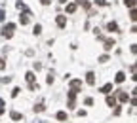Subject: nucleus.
<instances>
[{
    "label": "nucleus",
    "instance_id": "1",
    "mask_svg": "<svg viewBox=\"0 0 137 123\" xmlns=\"http://www.w3.org/2000/svg\"><path fill=\"white\" fill-rule=\"evenodd\" d=\"M13 30H15V23H6L2 28V36L6 38V40H10V38L13 36Z\"/></svg>",
    "mask_w": 137,
    "mask_h": 123
},
{
    "label": "nucleus",
    "instance_id": "2",
    "mask_svg": "<svg viewBox=\"0 0 137 123\" xmlns=\"http://www.w3.org/2000/svg\"><path fill=\"white\" fill-rule=\"evenodd\" d=\"M55 23H57V27H59V28H65L67 27V17L65 15H57L55 17Z\"/></svg>",
    "mask_w": 137,
    "mask_h": 123
},
{
    "label": "nucleus",
    "instance_id": "3",
    "mask_svg": "<svg viewBox=\"0 0 137 123\" xmlns=\"http://www.w3.org/2000/svg\"><path fill=\"white\" fill-rule=\"evenodd\" d=\"M80 87H82V80H71V89H72V91L78 93Z\"/></svg>",
    "mask_w": 137,
    "mask_h": 123
},
{
    "label": "nucleus",
    "instance_id": "4",
    "mask_svg": "<svg viewBox=\"0 0 137 123\" xmlns=\"http://www.w3.org/2000/svg\"><path fill=\"white\" fill-rule=\"evenodd\" d=\"M86 83H88V85H93V83H95V74L93 72H88L86 74Z\"/></svg>",
    "mask_w": 137,
    "mask_h": 123
},
{
    "label": "nucleus",
    "instance_id": "5",
    "mask_svg": "<svg viewBox=\"0 0 137 123\" xmlns=\"http://www.w3.org/2000/svg\"><path fill=\"white\" fill-rule=\"evenodd\" d=\"M107 30H109V32H118V23L110 21L109 25H107Z\"/></svg>",
    "mask_w": 137,
    "mask_h": 123
},
{
    "label": "nucleus",
    "instance_id": "6",
    "mask_svg": "<svg viewBox=\"0 0 137 123\" xmlns=\"http://www.w3.org/2000/svg\"><path fill=\"white\" fill-rule=\"evenodd\" d=\"M118 100H120V102H128V100H130L128 93H126V91H120V93H118Z\"/></svg>",
    "mask_w": 137,
    "mask_h": 123
},
{
    "label": "nucleus",
    "instance_id": "7",
    "mask_svg": "<svg viewBox=\"0 0 137 123\" xmlns=\"http://www.w3.org/2000/svg\"><path fill=\"white\" fill-rule=\"evenodd\" d=\"M114 46H116V42H114V40H105V51H110Z\"/></svg>",
    "mask_w": 137,
    "mask_h": 123
},
{
    "label": "nucleus",
    "instance_id": "8",
    "mask_svg": "<svg viewBox=\"0 0 137 123\" xmlns=\"http://www.w3.org/2000/svg\"><path fill=\"white\" fill-rule=\"evenodd\" d=\"M110 91H112V83H105V85L101 87V93H105V95H109Z\"/></svg>",
    "mask_w": 137,
    "mask_h": 123
},
{
    "label": "nucleus",
    "instance_id": "9",
    "mask_svg": "<svg viewBox=\"0 0 137 123\" xmlns=\"http://www.w3.org/2000/svg\"><path fill=\"white\" fill-rule=\"evenodd\" d=\"M76 6H82L84 9H90V2L88 0H76Z\"/></svg>",
    "mask_w": 137,
    "mask_h": 123
},
{
    "label": "nucleus",
    "instance_id": "10",
    "mask_svg": "<svg viewBox=\"0 0 137 123\" xmlns=\"http://www.w3.org/2000/svg\"><path fill=\"white\" fill-rule=\"evenodd\" d=\"M76 8H78V6H76V4H74V2H71V4H67V13H74V12H76Z\"/></svg>",
    "mask_w": 137,
    "mask_h": 123
},
{
    "label": "nucleus",
    "instance_id": "11",
    "mask_svg": "<svg viewBox=\"0 0 137 123\" xmlns=\"http://www.w3.org/2000/svg\"><path fill=\"white\" fill-rule=\"evenodd\" d=\"M124 80H126V74H124V72H118V74H116V78H114L116 83H122Z\"/></svg>",
    "mask_w": 137,
    "mask_h": 123
},
{
    "label": "nucleus",
    "instance_id": "12",
    "mask_svg": "<svg viewBox=\"0 0 137 123\" xmlns=\"http://www.w3.org/2000/svg\"><path fill=\"white\" fill-rule=\"evenodd\" d=\"M10 116H12L13 121H21V119H23V114H19V112H12Z\"/></svg>",
    "mask_w": 137,
    "mask_h": 123
},
{
    "label": "nucleus",
    "instance_id": "13",
    "mask_svg": "<svg viewBox=\"0 0 137 123\" xmlns=\"http://www.w3.org/2000/svg\"><path fill=\"white\" fill-rule=\"evenodd\" d=\"M25 78H27V81H29V83H34V78H36V76H34V72H27V74H25Z\"/></svg>",
    "mask_w": 137,
    "mask_h": 123
},
{
    "label": "nucleus",
    "instance_id": "14",
    "mask_svg": "<svg viewBox=\"0 0 137 123\" xmlns=\"http://www.w3.org/2000/svg\"><path fill=\"white\" fill-rule=\"evenodd\" d=\"M107 106H116V98L109 95V97H107Z\"/></svg>",
    "mask_w": 137,
    "mask_h": 123
},
{
    "label": "nucleus",
    "instance_id": "15",
    "mask_svg": "<svg viewBox=\"0 0 137 123\" xmlns=\"http://www.w3.org/2000/svg\"><path fill=\"white\" fill-rule=\"evenodd\" d=\"M55 117H57L59 121H65V119H67V112H57Z\"/></svg>",
    "mask_w": 137,
    "mask_h": 123
},
{
    "label": "nucleus",
    "instance_id": "16",
    "mask_svg": "<svg viewBox=\"0 0 137 123\" xmlns=\"http://www.w3.org/2000/svg\"><path fill=\"white\" fill-rule=\"evenodd\" d=\"M32 32H34V36H38V34H42V25H34Z\"/></svg>",
    "mask_w": 137,
    "mask_h": 123
},
{
    "label": "nucleus",
    "instance_id": "17",
    "mask_svg": "<svg viewBox=\"0 0 137 123\" xmlns=\"http://www.w3.org/2000/svg\"><path fill=\"white\" fill-rule=\"evenodd\" d=\"M46 110V106H44V102H38L36 106H34V112H44Z\"/></svg>",
    "mask_w": 137,
    "mask_h": 123
},
{
    "label": "nucleus",
    "instance_id": "18",
    "mask_svg": "<svg viewBox=\"0 0 137 123\" xmlns=\"http://www.w3.org/2000/svg\"><path fill=\"white\" fill-rule=\"evenodd\" d=\"M19 23H21V25H27L29 23V15H27V13H25V15H19Z\"/></svg>",
    "mask_w": 137,
    "mask_h": 123
},
{
    "label": "nucleus",
    "instance_id": "19",
    "mask_svg": "<svg viewBox=\"0 0 137 123\" xmlns=\"http://www.w3.org/2000/svg\"><path fill=\"white\" fill-rule=\"evenodd\" d=\"M130 17H131V21H137V12H135V8H131V12H130Z\"/></svg>",
    "mask_w": 137,
    "mask_h": 123
},
{
    "label": "nucleus",
    "instance_id": "20",
    "mask_svg": "<svg viewBox=\"0 0 137 123\" xmlns=\"http://www.w3.org/2000/svg\"><path fill=\"white\" fill-rule=\"evenodd\" d=\"M124 2H126L128 8H135V0H124Z\"/></svg>",
    "mask_w": 137,
    "mask_h": 123
},
{
    "label": "nucleus",
    "instance_id": "21",
    "mask_svg": "<svg viewBox=\"0 0 137 123\" xmlns=\"http://www.w3.org/2000/svg\"><path fill=\"white\" fill-rule=\"evenodd\" d=\"M95 4H97V6H109L107 0H95Z\"/></svg>",
    "mask_w": 137,
    "mask_h": 123
},
{
    "label": "nucleus",
    "instance_id": "22",
    "mask_svg": "<svg viewBox=\"0 0 137 123\" xmlns=\"http://www.w3.org/2000/svg\"><path fill=\"white\" fill-rule=\"evenodd\" d=\"M84 104H86V106H91V104H93V98H90V97H88L86 100H84Z\"/></svg>",
    "mask_w": 137,
    "mask_h": 123
},
{
    "label": "nucleus",
    "instance_id": "23",
    "mask_svg": "<svg viewBox=\"0 0 137 123\" xmlns=\"http://www.w3.org/2000/svg\"><path fill=\"white\" fill-rule=\"evenodd\" d=\"M107 61H109V55H101L99 57V63H107Z\"/></svg>",
    "mask_w": 137,
    "mask_h": 123
},
{
    "label": "nucleus",
    "instance_id": "24",
    "mask_svg": "<svg viewBox=\"0 0 137 123\" xmlns=\"http://www.w3.org/2000/svg\"><path fill=\"white\" fill-rule=\"evenodd\" d=\"M4 106H6V102L0 98V114H4Z\"/></svg>",
    "mask_w": 137,
    "mask_h": 123
},
{
    "label": "nucleus",
    "instance_id": "25",
    "mask_svg": "<svg viewBox=\"0 0 137 123\" xmlns=\"http://www.w3.org/2000/svg\"><path fill=\"white\" fill-rule=\"evenodd\" d=\"M19 91H21V89H19V87H15V89L12 91V97H17V95H19Z\"/></svg>",
    "mask_w": 137,
    "mask_h": 123
},
{
    "label": "nucleus",
    "instance_id": "26",
    "mask_svg": "<svg viewBox=\"0 0 137 123\" xmlns=\"http://www.w3.org/2000/svg\"><path fill=\"white\" fill-rule=\"evenodd\" d=\"M4 19H6V12H4V9H0V21H4Z\"/></svg>",
    "mask_w": 137,
    "mask_h": 123
},
{
    "label": "nucleus",
    "instance_id": "27",
    "mask_svg": "<svg viewBox=\"0 0 137 123\" xmlns=\"http://www.w3.org/2000/svg\"><path fill=\"white\" fill-rule=\"evenodd\" d=\"M46 81H48V83H53V76H52V74H50V76L46 78Z\"/></svg>",
    "mask_w": 137,
    "mask_h": 123
},
{
    "label": "nucleus",
    "instance_id": "28",
    "mask_svg": "<svg viewBox=\"0 0 137 123\" xmlns=\"http://www.w3.org/2000/svg\"><path fill=\"white\" fill-rule=\"evenodd\" d=\"M4 68H6V63H4L2 59H0V70H4Z\"/></svg>",
    "mask_w": 137,
    "mask_h": 123
},
{
    "label": "nucleus",
    "instance_id": "29",
    "mask_svg": "<svg viewBox=\"0 0 137 123\" xmlns=\"http://www.w3.org/2000/svg\"><path fill=\"white\" fill-rule=\"evenodd\" d=\"M40 2L44 4V6H48V4H50V0H40Z\"/></svg>",
    "mask_w": 137,
    "mask_h": 123
},
{
    "label": "nucleus",
    "instance_id": "30",
    "mask_svg": "<svg viewBox=\"0 0 137 123\" xmlns=\"http://www.w3.org/2000/svg\"><path fill=\"white\" fill-rule=\"evenodd\" d=\"M59 2H61V4H67V2H68V0H59Z\"/></svg>",
    "mask_w": 137,
    "mask_h": 123
}]
</instances>
